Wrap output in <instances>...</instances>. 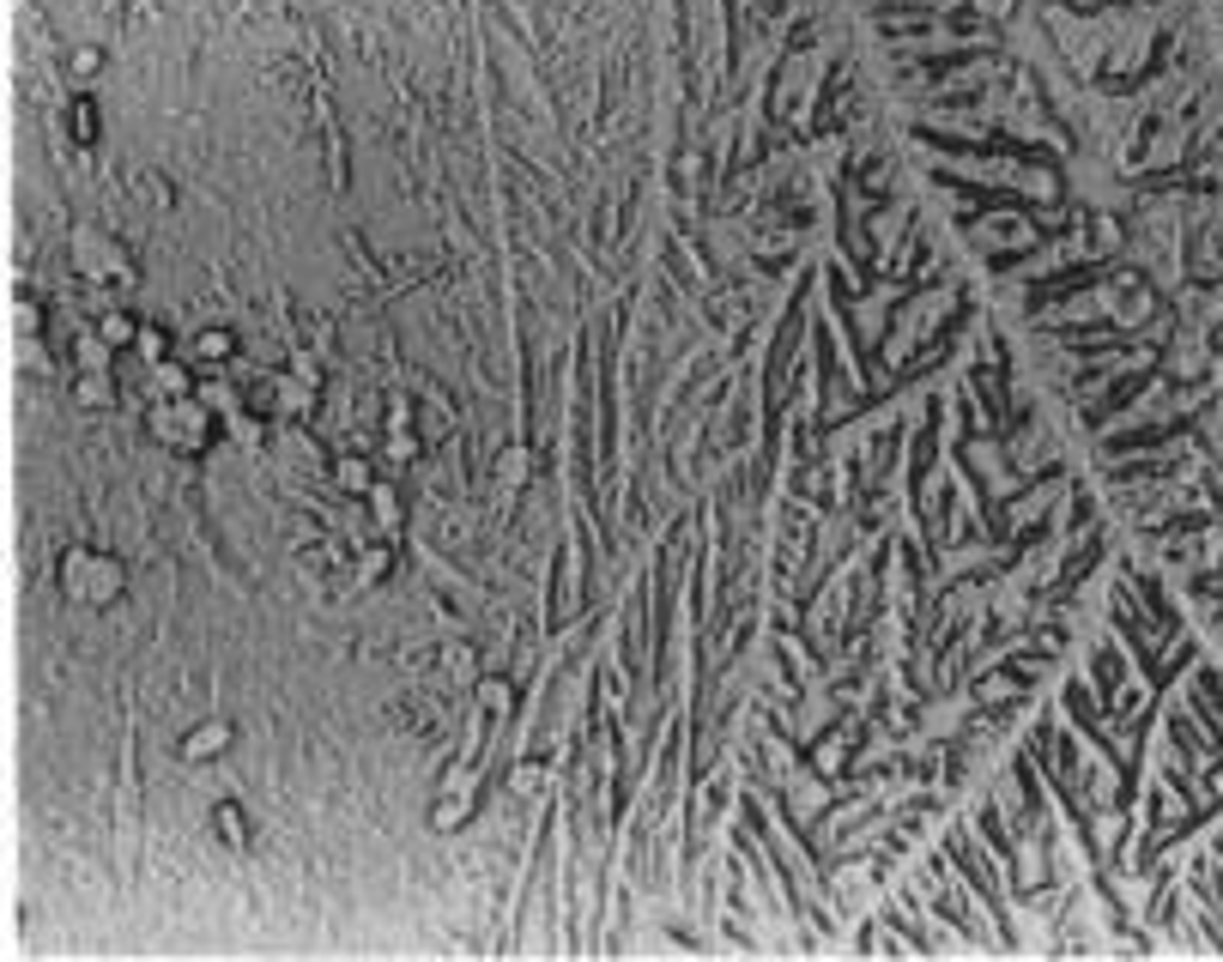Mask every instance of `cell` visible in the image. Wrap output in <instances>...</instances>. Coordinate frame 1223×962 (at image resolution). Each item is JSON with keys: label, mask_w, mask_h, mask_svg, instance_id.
<instances>
[{"label": "cell", "mask_w": 1223, "mask_h": 962, "mask_svg": "<svg viewBox=\"0 0 1223 962\" xmlns=\"http://www.w3.org/2000/svg\"><path fill=\"white\" fill-rule=\"evenodd\" d=\"M62 587H67V599L74 606H115L122 599V587H128V563L122 557H110V551H98V545H74L62 557Z\"/></svg>", "instance_id": "cell-1"}, {"label": "cell", "mask_w": 1223, "mask_h": 962, "mask_svg": "<svg viewBox=\"0 0 1223 962\" xmlns=\"http://www.w3.org/2000/svg\"><path fill=\"white\" fill-rule=\"evenodd\" d=\"M146 424H152V436H158L164 449H176V454H207L212 436H219L212 412L200 400H188V394H164V400L146 412Z\"/></svg>", "instance_id": "cell-2"}, {"label": "cell", "mask_w": 1223, "mask_h": 962, "mask_svg": "<svg viewBox=\"0 0 1223 962\" xmlns=\"http://www.w3.org/2000/svg\"><path fill=\"white\" fill-rule=\"evenodd\" d=\"M74 267L86 285H98V291H122V285H134V261H128V248L115 243V236L103 231H74Z\"/></svg>", "instance_id": "cell-3"}, {"label": "cell", "mask_w": 1223, "mask_h": 962, "mask_svg": "<svg viewBox=\"0 0 1223 962\" xmlns=\"http://www.w3.org/2000/svg\"><path fill=\"white\" fill-rule=\"evenodd\" d=\"M243 406L255 418H297L309 406V394H304V382H291V376H255L243 388Z\"/></svg>", "instance_id": "cell-4"}, {"label": "cell", "mask_w": 1223, "mask_h": 962, "mask_svg": "<svg viewBox=\"0 0 1223 962\" xmlns=\"http://www.w3.org/2000/svg\"><path fill=\"white\" fill-rule=\"evenodd\" d=\"M231 744H236V727L224 715H207L176 739V756H183V763H212V756H224Z\"/></svg>", "instance_id": "cell-5"}, {"label": "cell", "mask_w": 1223, "mask_h": 962, "mask_svg": "<svg viewBox=\"0 0 1223 962\" xmlns=\"http://www.w3.org/2000/svg\"><path fill=\"white\" fill-rule=\"evenodd\" d=\"M188 357H195V369H219L236 357V333L231 328H200L195 340H188Z\"/></svg>", "instance_id": "cell-6"}, {"label": "cell", "mask_w": 1223, "mask_h": 962, "mask_svg": "<svg viewBox=\"0 0 1223 962\" xmlns=\"http://www.w3.org/2000/svg\"><path fill=\"white\" fill-rule=\"evenodd\" d=\"M212 836H219L224 848H236V853H243V848H255V829H249V811H243L236 799H219V805H212Z\"/></svg>", "instance_id": "cell-7"}, {"label": "cell", "mask_w": 1223, "mask_h": 962, "mask_svg": "<svg viewBox=\"0 0 1223 962\" xmlns=\"http://www.w3.org/2000/svg\"><path fill=\"white\" fill-rule=\"evenodd\" d=\"M466 817H473V787H466V781H454V793H442V799L430 805V829H442V836H449V829H461Z\"/></svg>", "instance_id": "cell-8"}, {"label": "cell", "mask_w": 1223, "mask_h": 962, "mask_svg": "<svg viewBox=\"0 0 1223 962\" xmlns=\"http://www.w3.org/2000/svg\"><path fill=\"white\" fill-rule=\"evenodd\" d=\"M333 485H340L345 497H370V490H376V473H370L364 454H340V461H333Z\"/></svg>", "instance_id": "cell-9"}, {"label": "cell", "mask_w": 1223, "mask_h": 962, "mask_svg": "<svg viewBox=\"0 0 1223 962\" xmlns=\"http://www.w3.org/2000/svg\"><path fill=\"white\" fill-rule=\"evenodd\" d=\"M74 400L86 406V412H103V406H115V376H110V369H86V376L74 382Z\"/></svg>", "instance_id": "cell-10"}, {"label": "cell", "mask_w": 1223, "mask_h": 962, "mask_svg": "<svg viewBox=\"0 0 1223 962\" xmlns=\"http://www.w3.org/2000/svg\"><path fill=\"white\" fill-rule=\"evenodd\" d=\"M140 328H146V321H134L128 309H110V316L98 321V340L110 345V352H122V345H140Z\"/></svg>", "instance_id": "cell-11"}, {"label": "cell", "mask_w": 1223, "mask_h": 962, "mask_svg": "<svg viewBox=\"0 0 1223 962\" xmlns=\"http://www.w3.org/2000/svg\"><path fill=\"white\" fill-rule=\"evenodd\" d=\"M364 502L376 509V527H382V533H388V527H400V502H394V490H388V485H376Z\"/></svg>", "instance_id": "cell-12"}, {"label": "cell", "mask_w": 1223, "mask_h": 962, "mask_svg": "<svg viewBox=\"0 0 1223 962\" xmlns=\"http://www.w3.org/2000/svg\"><path fill=\"white\" fill-rule=\"evenodd\" d=\"M74 134L86 140V146L98 140V103H91V98H79V103H74Z\"/></svg>", "instance_id": "cell-13"}, {"label": "cell", "mask_w": 1223, "mask_h": 962, "mask_svg": "<svg viewBox=\"0 0 1223 962\" xmlns=\"http://www.w3.org/2000/svg\"><path fill=\"white\" fill-rule=\"evenodd\" d=\"M140 352H146L152 364H164V357H170V333H164V328H140Z\"/></svg>", "instance_id": "cell-14"}, {"label": "cell", "mask_w": 1223, "mask_h": 962, "mask_svg": "<svg viewBox=\"0 0 1223 962\" xmlns=\"http://www.w3.org/2000/svg\"><path fill=\"white\" fill-rule=\"evenodd\" d=\"M158 388H170V394H188V369L164 357V364H158Z\"/></svg>", "instance_id": "cell-15"}, {"label": "cell", "mask_w": 1223, "mask_h": 962, "mask_svg": "<svg viewBox=\"0 0 1223 962\" xmlns=\"http://www.w3.org/2000/svg\"><path fill=\"white\" fill-rule=\"evenodd\" d=\"M98 67H103V49H91V43H86V49H74V74L79 79H91Z\"/></svg>", "instance_id": "cell-16"}]
</instances>
